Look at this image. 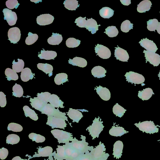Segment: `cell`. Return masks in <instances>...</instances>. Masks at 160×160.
<instances>
[{
	"instance_id": "61",
	"label": "cell",
	"mask_w": 160,
	"mask_h": 160,
	"mask_svg": "<svg viewBox=\"0 0 160 160\" xmlns=\"http://www.w3.org/2000/svg\"><path fill=\"white\" fill-rule=\"evenodd\" d=\"M158 141H160V139L159 140H158Z\"/></svg>"
},
{
	"instance_id": "38",
	"label": "cell",
	"mask_w": 160,
	"mask_h": 160,
	"mask_svg": "<svg viewBox=\"0 0 160 160\" xmlns=\"http://www.w3.org/2000/svg\"><path fill=\"white\" fill-rule=\"evenodd\" d=\"M5 74L8 81L11 80L15 81L18 79V75L17 72L9 68H8L6 69Z\"/></svg>"
},
{
	"instance_id": "29",
	"label": "cell",
	"mask_w": 160,
	"mask_h": 160,
	"mask_svg": "<svg viewBox=\"0 0 160 160\" xmlns=\"http://www.w3.org/2000/svg\"><path fill=\"white\" fill-rule=\"evenodd\" d=\"M34 73H33L31 70L28 68H25L21 72L20 77L21 80L24 82H27L30 79H32L34 77Z\"/></svg>"
},
{
	"instance_id": "49",
	"label": "cell",
	"mask_w": 160,
	"mask_h": 160,
	"mask_svg": "<svg viewBox=\"0 0 160 160\" xmlns=\"http://www.w3.org/2000/svg\"><path fill=\"white\" fill-rule=\"evenodd\" d=\"M51 95L48 92H42L40 93H38L37 97L44 102L48 103Z\"/></svg>"
},
{
	"instance_id": "54",
	"label": "cell",
	"mask_w": 160,
	"mask_h": 160,
	"mask_svg": "<svg viewBox=\"0 0 160 160\" xmlns=\"http://www.w3.org/2000/svg\"><path fill=\"white\" fill-rule=\"evenodd\" d=\"M8 154V151L7 148L3 147L0 149V158L1 159H6Z\"/></svg>"
},
{
	"instance_id": "23",
	"label": "cell",
	"mask_w": 160,
	"mask_h": 160,
	"mask_svg": "<svg viewBox=\"0 0 160 160\" xmlns=\"http://www.w3.org/2000/svg\"><path fill=\"white\" fill-rule=\"evenodd\" d=\"M152 5V3L150 0H143L138 5L137 10L140 13L145 12L150 10Z\"/></svg>"
},
{
	"instance_id": "33",
	"label": "cell",
	"mask_w": 160,
	"mask_h": 160,
	"mask_svg": "<svg viewBox=\"0 0 160 160\" xmlns=\"http://www.w3.org/2000/svg\"><path fill=\"white\" fill-rule=\"evenodd\" d=\"M23 109L24 111V114L27 117H29L31 119L34 121H37L38 119V117L34 110L31 109L28 106L25 105L23 108Z\"/></svg>"
},
{
	"instance_id": "60",
	"label": "cell",
	"mask_w": 160,
	"mask_h": 160,
	"mask_svg": "<svg viewBox=\"0 0 160 160\" xmlns=\"http://www.w3.org/2000/svg\"><path fill=\"white\" fill-rule=\"evenodd\" d=\"M55 160H61V159H55Z\"/></svg>"
},
{
	"instance_id": "48",
	"label": "cell",
	"mask_w": 160,
	"mask_h": 160,
	"mask_svg": "<svg viewBox=\"0 0 160 160\" xmlns=\"http://www.w3.org/2000/svg\"><path fill=\"white\" fill-rule=\"evenodd\" d=\"M7 128L8 130L14 132H20L23 129V128L21 125L14 122L9 123Z\"/></svg>"
},
{
	"instance_id": "57",
	"label": "cell",
	"mask_w": 160,
	"mask_h": 160,
	"mask_svg": "<svg viewBox=\"0 0 160 160\" xmlns=\"http://www.w3.org/2000/svg\"><path fill=\"white\" fill-rule=\"evenodd\" d=\"M158 33L160 34V23L159 24L158 27L156 29Z\"/></svg>"
},
{
	"instance_id": "18",
	"label": "cell",
	"mask_w": 160,
	"mask_h": 160,
	"mask_svg": "<svg viewBox=\"0 0 160 160\" xmlns=\"http://www.w3.org/2000/svg\"><path fill=\"white\" fill-rule=\"evenodd\" d=\"M123 147V144L122 141L118 140L114 143L113 146L112 153L114 158L119 159L121 157Z\"/></svg>"
},
{
	"instance_id": "59",
	"label": "cell",
	"mask_w": 160,
	"mask_h": 160,
	"mask_svg": "<svg viewBox=\"0 0 160 160\" xmlns=\"http://www.w3.org/2000/svg\"><path fill=\"white\" fill-rule=\"evenodd\" d=\"M158 76L159 77V79L160 80V70L159 72V74L158 75Z\"/></svg>"
},
{
	"instance_id": "52",
	"label": "cell",
	"mask_w": 160,
	"mask_h": 160,
	"mask_svg": "<svg viewBox=\"0 0 160 160\" xmlns=\"http://www.w3.org/2000/svg\"><path fill=\"white\" fill-rule=\"evenodd\" d=\"M74 160H95L91 153H84L81 154Z\"/></svg>"
},
{
	"instance_id": "39",
	"label": "cell",
	"mask_w": 160,
	"mask_h": 160,
	"mask_svg": "<svg viewBox=\"0 0 160 160\" xmlns=\"http://www.w3.org/2000/svg\"><path fill=\"white\" fill-rule=\"evenodd\" d=\"M127 110L118 103H116L113 107L112 112L113 113L120 118H121L124 115Z\"/></svg>"
},
{
	"instance_id": "46",
	"label": "cell",
	"mask_w": 160,
	"mask_h": 160,
	"mask_svg": "<svg viewBox=\"0 0 160 160\" xmlns=\"http://www.w3.org/2000/svg\"><path fill=\"white\" fill-rule=\"evenodd\" d=\"M133 24L128 20L123 21L121 26V30L123 32L127 33L131 29H133Z\"/></svg>"
},
{
	"instance_id": "37",
	"label": "cell",
	"mask_w": 160,
	"mask_h": 160,
	"mask_svg": "<svg viewBox=\"0 0 160 160\" xmlns=\"http://www.w3.org/2000/svg\"><path fill=\"white\" fill-rule=\"evenodd\" d=\"M18 62H16L14 59L13 60L12 62V68L16 72H19L23 69L24 62L21 59L18 58Z\"/></svg>"
},
{
	"instance_id": "1",
	"label": "cell",
	"mask_w": 160,
	"mask_h": 160,
	"mask_svg": "<svg viewBox=\"0 0 160 160\" xmlns=\"http://www.w3.org/2000/svg\"><path fill=\"white\" fill-rule=\"evenodd\" d=\"M86 18H82L79 17L76 18L74 22L76 23V25L81 28H86L89 32H91L92 34L95 33L96 31L98 30V27L100 25H98L97 22L94 19L91 18L87 19Z\"/></svg>"
},
{
	"instance_id": "34",
	"label": "cell",
	"mask_w": 160,
	"mask_h": 160,
	"mask_svg": "<svg viewBox=\"0 0 160 160\" xmlns=\"http://www.w3.org/2000/svg\"><path fill=\"white\" fill-rule=\"evenodd\" d=\"M64 7L69 10H76L79 4H78V1L76 0H66L63 3Z\"/></svg>"
},
{
	"instance_id": "4",
	"label": "cell",
	"mask_w": 160,
	"mask_h": 160,
	"mask_svg": "<svg viewBox=\"0 0 160 160\" xmlns=\"http://www.w3.org/2000/svg\"><path fill=\"white\" fill-rule=\"evenodd\" d=\"M41 112L42 113L47 115L48 116H53L57 118H63L68 122V117L66 116V114L65 112H60L58 108L55 109L54 107L50 103H47L45 105Z\"/></svg>"
},
{
	"instance_id": "58",
	"label": "cell",
	"mask_w": 160,
	"mask_h": 160,
	"mask_svg": "<svg viewBox=\"0 0 160 160\" xmlns=\"http://www.w3.org/2000/svg\"><path fill=\"white\" fill-rule=\"evenodd\" d=\"M31 1V2H34V3H38L39 2H41L42 1V0H30Z\"/></svg>"
},
{
	"instance_id": "17",
	"label": "cell",
	"mask_w": 160,
	"mask_h": 160,
	"mask_svg": "<svg viewBox=\"0 0 160 160\" xmlns=\"http://www.w3.org/2000/svg\"><path fill=\"white\" fill-rule=\"evenodd\" d=\"M115 48L114 55L116 59L122 62H128L129 56L126 50L118 46Z\"/></svg>"
},
{
	"instance_id": "19",
	"label": "cell",
	"mask_w": 160,
	"mask_h": 160,
	"mask_svg": "<svg viewBox=\"0 0 160 160\" xmlns=\"http://www.w3.org/2000/svg\"><path fill=\"white\" fill-rule=\"evenodd\" d=\"M97 94L101 98L104 100L108 101L111 98V93L110 91L106 87H103L100 85L95 88Z\"/></svg>"
},
{
	"instance_id": "36",
	"label": "cell",
	"mask_w": 160,
	"mask_h": 160,
	"mask_svg": "<svg viewBox=\"0 0 160 160\" xmlns=\"http://www.w3.org/2000/svg\"><path fill=\"white\" fill-rule=\"evenodd\" d=\"M68 76L67 74L65 73H61L57 74L54 79L55 83L58 85L63 84L67 81H68Z\"/></svg>"
},
{
	"instance_id": "35",
	"label": "cell",
	"mask_w": 160,
	"mask_h": 160,
	"mask_svg": "<svg viewBox=\"0 0 160 160\" xmlns=\"http://www.w3.org/2000/svg\"><path fill=\"white\" fill-rule=\"evenodd\" d=\"M52 148L50 146L40 148H38V157H48L52 153Z\"/></svg>"
},
{
	"instance_id": "42",
	"label": "cell",
	"mask_w": 160,
	"mask_h": 160,
	"mask_svg": "<svg viewBox=\"0 0 160 160\" xmlns=\"http://www.w3.org/2000/svg\"><path fill=\"white\" fill-rule=\"evenodd\" d=\"M105 30L104 33H105L108 37L111 38L117 36L118 33V29L115 26H108Z\"/></svg>"
},
{
	"instance_id": "45",
	"label": "cell",
	"mask_w": 160,
	"mask_h": 160,
	"mask_svg": "<svg viewBox=\"0 0 160 160\" xmlns=\"http://www.w3.org/2000/svg\"><path fill=\"white\" fill-rule=\"evenodd\" d=\"M38 38V36L37 34H33L29 32L28 34V36L26 39L25 43L28 45H31L34 43Z\"/></svg>"
},
{
	"instance_id": "25",
	"label": "cell",
	"mask_w": 160,
	"mask_h": 160,
	"mask_svg": "<svg viewBox=\"0 0 160 160\" xmlns=\"http://www.w3.org/2000/svg\"><path fill=\"white\" fill-rule=\"evenodd\" d=\"M106 72L105 68L100 66L94 67L91 70L92 75L94 77L98 78L104 77L106 76Z\"/></svg>"
},
{
	"instance_id": "50",
	"label": "cell",
	"mask_w": 160,
	"mask_h": 160,
	"mask_svg": "<svg viewBox=\"0 0 160 160\" xmlns=\"http://www.w3.org/2000/svg\"><path fill=\"white\" fill-rule=\"evenodd\" d=\"M57 154L59 157V159L63 160L66 159L65 148L64 146H58L57 148Z\"/></svg>"
},
{
	"instance_id": "31",
	"label": "cell",
	"mask_w": 160,
	"mask_h": 160,
	"mask_svg": "<svg viewBox=\"0 0 160 160\" xmlns=\"http://www.w3.org/2000/svg\"><path fill=\"white\" fill-rule=\"evenodd\" d=\"M37 67L38 69L42 71L46 74H48L49 77L52 75L53 68L51 65L47 63H38L37 64Z\"/></svg>"
},
{
	"instance_id": "5",
	"label": "cell",
	"mask_w": 160,
	"mask_h": 160,
	"mask_svg": "<svg viewBox=\"0 0 160 160\" xmlns=\"http://www.w3.org/2000/svg\"><path fill=\"white\" fill-rule=\"evenodd\" d=\"M105 146L101 141L90 151V152L95 160H107L109 154L106 153Z\"/></svg>"
},
{
	"instance_id": "13",
	"label": "cell",
	"mask_w": 160,
	"mask_h": 160,
	"mask_svg": "<svg viewBox=\"0 0 160 160\" xmlns=\"http://www.w3.org/2000/svg\"><path fill=\"white\" fill-rule=\"evenodd\" d=\"M21 36V31L18 27L10 28L8 32V40L11 43H17L19 41Z\"/></svg>"
},
{
	"instance_id": "26",
	"label": "cell",
	"mask_w": 160,
	"mask_h": 160,
	"mask_svg": "<svg viewBox=\"0 0 160 160\" xmlns=\"http://www.w3.org/2000/svg\"><path fill=\"white\" fill-rule=\"evenodd\" d=\"M152 90L150 88L143 89L142 91H138V96L142 100H147L149 99L154 94Z\"/></svg>"
},
{
	"instance_id": "10",
	"label": "cell",
	"mask_w": 160,
	"mask_h": 160,
	"mask_svg": "<svg viewBox=\"0 0 160 160\" xmlns=\"http://www.w3.org/2000/svg\"><path fill=\"white\" fill-rule=\"evenodd\" d=\"M66 156V160H74L82 154L71 145L69 143L63 145Z\"/></svg>"
},
{
	"instance_id": "55",
	"label": "cell",
	"mask_w": 160,
	"mask_h": 160,
	"mask_svg": "<svg viewBox=\"0 0 160 160\" xmlns=\"http://www.w3.org/2000/svg\"><path fill=\"white\" fill-rule=\"evenodd\" d=\"M120 1L124 5L128 6L131 3V0H120Z\"/></svg>"
},
{
	"instance_id": "2",
	"label": "cell",
	"mask_w": 160,
	"mask_h": 160,
	"mask_svg": "<svg viewBox=\"0 0 160 160\" xmlns=\"http://www.w3.org/2000/svg\"><path fill=\"white\" fill-rule=\"evenodd\" d=\"M81 140H79L75 137L69 143L73 148L82 154L89 153L94 147L89 146L88 143L86 141L85 136L81 135Z\"/></svg>"
},
{
	"instance_id": "20",
	"label": "cell",
	"mask_w": 160,
	"mask_h": 160,
	"mask_svg": "<svg viewBox=\"0 0 160 160\" xmlns=\"http://www.w3.org/2000/svg\"><path fill=\"white\" fill-rule=\"evenodd\" d=\"M78 109L69 108L67 115L72 120V122L78 123L79 120L83 117L82 113Z\"/></svg>"
},
{
	"instance_id": "47",
	"label": "cell",
	"mask_w": 160,
	"mask_h": 160,
	"mask_svg": "<svg viewBox=\"0 0 160 160\" xmlns=\"http://www.w3.org/2000/svg\"><path fill=\"white\" fill-rule=\"evenodd\" d=\"M28 137L32 141H35L37 143L42 142L45 140V138L43 136L34 133L29 134Z\"/></svg>"
},
{
	"instance_id": "24",
	"label": "cell",
	"mask_w": 160,
	"mask_h": 160,
	"mask_svg": "<svg viewBox=\"0 0 160 160\" xmlns=\"http://www.w3.org/2000/svg\"><path fill=\"white\" fill-rule=\"evenodd\" d=\"M68 63L73 66L84 68L87 65V62L85 59L81 57H77L74 58L72 59H69Z\"/></svg>"
},
{
	"instance_id": "22",
	"label": "cell",
	"mask_w": 160,
	"mask_h": 160,
	"mask_svg": "<svg viewBox=\"0 0 160 160\" xmlns=\"http://www.w3.org/2000/svg\"><path fill=\"white\" fill-rule=\"evenodd\" d=\"M128 132L124 128L120 126H113L109 130V133L110 135L114 137H121Z\"/></svg>"
},
{
	"instance_id": "28",
	"label": "cell",
	"mask_w": 160,
	"mask_h": 160,
	"mask_svg": "<svg viewBox=\"0 0 160 160\" xmlns=\"http://www.w3.org/2000/svg\"><path fill=\"white\" fill-rule=\"evenodd\" d=\"M50 103L55 108H64L63 106V102L55 94H51L49 100Z\"/></svg>"
},
{
	"instance_id": "41",
	"label": "cell",
	"mask_w": 160,
	"mask_h": 160,
	"mask_svg": "<svg viewBox=\"0 0 160 160\" xmlns=\"http://www.w3.org/2000/svg\"><path fill=\"white\" fill-rule=\"evenodd\" d=\"M12 95L16 97L20 98L23 94V89L21 86L16 83L12 87Z\"/></svg>"
},
{
	"instance_id": "44",
	"label": "cell",
	"mask_w": 160,
	"mask_h": 160,
	"mask_svg": "<svg viewBox=\"0 0 160 160\" xmlns=\"http://www.w3.org/2000/svg\"><path fill=\"white\" fill-rule=\"evenodd\" d=\"M20 138L19 137L17 134H9L7 137L6 143L13 145L19 142Z\"/></svg>"
},
{
	"instance_id": "43",
	"label": "cell",
	"mask_w": 160,
	"mask_h": 160,
	"mask_svg": "<svg viewBox=\"0 0 160 160\" xmlns=\"http://www.w3.org/2000/svg\"><path fill=\"white\" fill-rule=\"evenodd\" d=\"M81 41L74 38H70L66 41V46L69 48H74L78 47L80 44Z\"/></svg>"
},
{
	"instance_id": "15",
	"label": "cell",
	"mask_w": 160,
	"mask_h": 160,
	"mask_svg": "<svg viewBox=\"0 0 160 160\" xmlns=\"http://www.w3.org/2000/svg\"><path fill=\"white\" fill-rule=\"evenodd\" d=\"M54 20V17L48 13L41 14L36 19L37 24L40 26L49 25L53 22Z\"/></svg>"
},
{
	"instance_id": "8",
	"label": "cell",
	"mask_w": 160,
	"mask_h": 160,
	"mask_svg": "<svg viewBox=\"0 0 160 160\" xmlns=\"http://www.w3.org/2000/svg\"><path fill=\"white\" fill-rule=\"evenodd\" d=\"M124 76L126 81L132 84H141L143 83L145 80L142 75L134 72H127Z\"/></svg>"
},
{
	"instance_id": "56",
	"label": "cell",
	"mask_w": 160,
	"mask_h": 160,
	"mask_svg": "<svg viewBox=\"0 0 160 160\" xmlns=\"http://www.w3.org/2000/svg\"><path fill=\"white\" fill-rule=\"evenodd\" d=\"M12 160H27V159H24L21 158L19 156H16L14 157Z\"/></svg>"
},
{
	"instance_id": "62",
	"label": "cell",
	"mask_w": 160,
	"mask_h": 160,
	"mask_svg": "<svg viewBox=\"0 0 160 160\" xmlns=\"http://www.w3.org/2000/svg\"></svg>"
},
{
	"instance_id": "7",
	"label": "cell",
	"mask_w": 160,
	"mask_h": 160,
	"mask_svg": "<svg viewBox=\"0 0 160 160\" xmlns=\"http://www.w3.org/2000/svg\"><path fill=\"white\" fill-rule=\"evenodd\" d=\"M51 132L59 143H68L70 141L72 142L73 139L72 133L62 130L55 129L51 130Z\"/></svg>"
},
{
	"instance_id": "51",
	"label": "cell",
	"mask_w": 160,
	"mask_h": 160,
	"mask_svg": "<svg viewBox=\"0 0 160 160\" xmlns=\"http://www.w3.org/2000/svg\"><path fill=\"white\" fill-rule=\"evenodd\" d=\"M19 4L17 0H8L6 2V7L10 9H17Z\"/></svg>"
},
{
	"instance_id": "11",
	"label": "cell",
	"mask_w": 160,
	"mask_h": 160,
	"mask_svg": "<svg viewBox=\"0 0 160 160\" xmlns=\"http://www.w3.org/2000/svg\"><path fill=\"white\" fill-rule=\"evenodd\" d=\"M144 57L146 60V63L148 61L154 66H158L160 63V55L158 54L151 51L144 50Z\"/></svg>"
},
{
	"instance_id": "53",
	"label": "cell",
	"mask_w": 160,
	"mask_h": 160,
	"mask_svg": "<svg viewBox=\"0 0 160 160\" xmlns=\"http://www.w3.org/2000/svg\"><path fill=\"white\" fill-rule=\"evenodd\" d=\"M6 95L4 93L2 92H0V106L1 107H5L7 104Z\"/></svg>"
},
{
	"instance_id": "30",
	"label": "cell",
	"mask_w": 160,
	"mask_h": 160,
	"mask_svg": "<svg viewBox=\"0 0 160 160\" xmlns=\"http://www.w3.org/2000/svg\"><path fill=\"white\" fill-rule=\"evenodd\" d=\"M62 37L61 34L57 33H52V35L48 40V43L52 45H58L62 41Z\"/></svg>"
},
{
	"instance_id": "12",
	"label": "cell",
	"mask_w": 160,
	"mask_h": 160,
	"mask_svg": "<svg viewBox=\"0 0 160 160\" xmlns=\"http://www.w3.org/2000/svg\"><path fill=\"white\" fill-rule=\"evenodd\" d=\"M2 12L4 16V20L7 21L9 26L14 25L17 20V16L16 12L7 8L3 9Z\"/></svg>"
},
{
	"instance_id": "32",
	"label": "cell",
	"mask_w": 160,
	"mask_h": 160,
	"mask_svg": "<svg viewBox=\"0 0 160 160\" xmlns=\"http://www.w3.org/2000/svg\"><path fill=\"white\" fill-rule=\"evenodd\" d=\"M100 16L104 18H109L113 16L114 11L108 7H103L99 10Z\"/></svg>"
},
{
	"instance_id": "9",
	"label": "cell",
	"mask_w": 160,
	"mask_h": 160,
	"mask_svg": "<svg viewBox=\"0 0 160 160\" xmlns=\"http://www.w3.org/2000/svg\"><path fill=\"white\" fill-rule=\"evenodd\" d=\"M66 120L62 118H56L53 116H48L46 124L52 127V128H58L65 129L67 124Z\"/></svg>"
},
{
	"instance_id": "21",
	"label": "cell",
	"mask_w": 160,
	"mask_h": 160,
	"mask_svg": "<svg viewBox=\"0 0 160 160\" xmlns=\"http://www.w3.org/2000/svg\"><path fill=\"white\" fill-rule=\"evenodd\" d=\"M57 56L56 52L54 51L41 50L40 53L39 52L38 57L41 59L46 60L54 59Z\"/></svg>"
},
{
	"instance_id": "6",
	"label": "cell",
	"mask_w": 160,
	"mask_h": 160,
	"mask_svg": "<svg viewBox=\"0 0 160 160\" xmlns=\"http://www.w3.org/2000/svg\"><path fill=\"white\" fill-rule=\"evenodd\" d=\"M134 124L140 130L150 134L158 132L159 128L157 126L160 127L158 125H155L153 122L151 121H146L142 122H140L138 123H135Z\"/></svg>"
},
{
	"instance_id": "14",
	"label": "cell",
	"mask_w": 160,
	"mask_h": 160,
	"mask_svg": "<svg viewBox=\"0 0 160 160\" xmlns=\"http://www.w3.org/2000/svg\"><path fill=\"white\" fill-rule=\"evenodd\" d=\"M95 52L100 58L103 59L109 58L111 56V52L107 47L98 44L95 47Z\"/></svg>"
},
{
	"instance_id": "16",
	"label": "cell",
	"mask_w": 160,
	"mask_h": 160,
	"mask_svg": "<svg viewBox=\"0 0 160 160\" xmlns=\"http://www.w3.org/2000/svg\"><path fill=\"white\" fill-rule=\"evenodd\" d=\"M139 43L147 51L155 52L158 49L155 43L147 38L141 39Z\"/></svg>"
},
{
	"instance_id": "40",
	"label": "cell",
	"mask_w": 160,
	"mask_h": 160,
	"mask_svg": "<svg viewBox=\"0 0 160 160\" xmlns=\"http://www.w3.org/2000/svg\"><path fill=\"white\" fill-rule=\"evenodd\" d=\"M147 22V28L150 31H155L156 30L160 22H159L158 19L154 18L149 20Z\"/></svg>"
},
{
	"instance_id": "3",
	"label": "cell",
	"mask_w": 160,
	"mask_h": 160,
	"mask_svg": "<svg viewBox=\"0 0 160 160\" xmlns=\"http://www.w3.org/2000/svg\"><path fill=\"white\" fill-rule=\"evenodd\" d=\"M101 119L99 117H96L93 121V123L86 129L88 130L89 134L92 138V140L98 138L100 134L103 130L104 126L103 125V122L101 121Z\"/></svg>"
},
{
	"instance_id": "27",
	"label": "cell",
	"mask_w": 160,
	"mask_h": 160,
	"mask_svg": "<svg viewBox=\"0 0 160 160\" xmlns=\"http://www.w3.org/2000/svg\"><path fill=\"white\" fill-rule=\"evenodd\" d=\"M29 101L32 107L40 112L45 105L47 104L41 100L37 97H34L33 98H31Z\"/></svg>"
}]
</instances>
